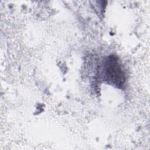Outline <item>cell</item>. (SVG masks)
I'll return each mask as SVG.
<instances>
[{
    "instance_id": "obj_1",
    "label": "cell",
    "mask_w": 150,
    "mask_h": 150,
    "mask_svg": "<svg viewBox=\"0 0 150 150\" xmlns=\"http://www.w3.org/2000/svg\"><path fill=\"white\" fill-rule=\"evenodd\" d=\"M104 79L108 83L120 87L125 82V75L117 57L111 56L105 60L103 66Z\"/></svg>"
}]
</instances>
